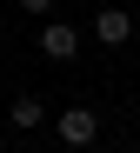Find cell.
I'll return each instance as SVG.
<instances>
[{
  "label": "cell",
  "mask_w": 140,
  "mask_h": 153,
  "mask_svg": "<svg viewBox=\"0 0 140 153\" xmlns=\"http://www.w3.org/2000/svg\"><path fill=\"white\" fill-rule=\"evenodd\" d=\"M13 7H20L27 20H47V13H53V0H13Z\"/></svg>",
  "instance_id": "obj_5"
},
{
  "label": "cell",
  "mask_w": 140,
  "mask_h": 153,
  "mask_svg": "<svg viewBox=\"0 0 140 153\" xmlns=\"http://www.w3.org/2000/svg\"><path fill=\"white\" fill-rule=\"evenodd\" d=\"M127 153H140V140H133V146H127Z\"/></svg>",
  "instance_id": "obj_8"
},
{
  "label": "cell",
  "mask_w": 140,
  "mask_h": 153,
  "mask_svg": "<svg viewBox=\"0 0 140 153\" xmlns=\"http://www.w3.org/2000/svg\"><path fill=\"white\" fill-rule=\"evenodd\" d=\"M0 153H7V133H0Z\"/></svg>",
  "instance_id": "obj_7"
},
{
  "label": "cell",
  "mask_w": 140,
  "mask_h": 153,
  "mask_svg": "<svg viewBox=\"0 0 140 153\" xmlns=\"http://www.w3.org/2000/svg\"><path fill=\"white\" fill-rule=\"evenodd\" d=\"M53 133H60V146H94V140H100V113H94V107H60Z\"/></svg>",
  "instance_id": "obj_2"
},
{
  "label": "cell",
  "mask_w": 140,
  "mask_h": 153,
  "mask_svg": "<svg viewBox=\"0 0 140 153\" xmlns=\"http://www.w3.org/2000/svg\"><path fill=\"white\" fill-rule=\"evenodd\" d=\"M7 126H13V133H40V126H47V100L40 93H13L7 100Z\"/></svg>",
  "instance_id": "obj_4"
},
{
  "label": "cell",
  "mask_w": 140,
  "mask_h": 153,
  "mask_svg": "<svg viewBox=\"0 0 140 153\" xmlns=\"http://www.w3.org/2000/svg\"><path fill=\"white\" fill-rule=\"evenodd\" d=\"M60 153H94V146H60Z\"/></svg>",
  "instance_id": "obj_6"
},
{
  "label": "cell",
  "mask_w": 140,
  "mask_h": 153,
  "mask_svg": "<svg viewBox=\"0 0 140 153\" xmlns=\"http://www.w3.org/2000/svg\"><path fill=\"white\" fill-rule=\"evenodd\" d=\"M133 40V13L127 7H100L94 13V47H127Z\"/></svg>",
  "instance_id": "obj_3"
},
{
  "label": "cell",
  "mask_w": 140,
  "mask_h": 153,
  "mask_svg": "<svg viewBox=\"0 0 140 153\" xmlns=\"http://www.w3.org/2000/svg\"><path fill=\"white\" fill-rule=\"evenodd\" d=\"M34 40H40V53H47L53 67H67V60L80 53V27H73V20H53V13L40 20V33H34Z\"/></svg>",
  "instance_id": "obj_1"
}]
</instances>
